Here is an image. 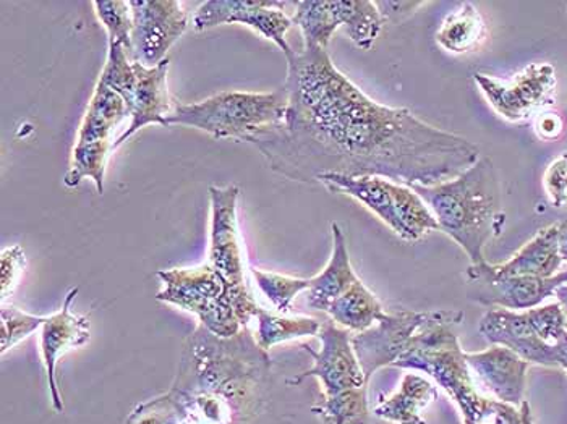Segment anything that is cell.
I'll return each instance as SVG.
<instances>
[{"label": "cell", "mask_w": 567, "mask_h": 424, "mask_svg": "<svg viewBox=\"0 0 567 424\" xmlns=\"http://www.w3.org/2000/svg\"><path fill=\"white\" fill-rule=\"evenodd\" d=\"M286 117L248 136L269 169L302 184L324 174L384 177L408 187L451 180L481 159L471 139L367 96L328 49L286 55Z\"/></svg>", "instance_id": "cell-1"}, {"label": "cell", "mask_w": 567, "mask_h": 424, "mask_svg": "<svg viewBox=\"0 0 567 424\" xmlns=\"http://www.w3.org/2000/svg\"><path fill=\"white\" fill-rule=\"evenodd\" d=\"M269 370L271 359L248 328L224 339L198 325L185 342L173 392L190 422L241 424L255 412Z\"/></svg>", "instance_id": "cell-2"}, {"label": "cell", "mask_w": 567, "mask_h": 424, "mask_svg": "<svg viewBox=\"0 0 567 424\" xmlns=\"http://www.w3.org/2000/svg\"><path fill=\"white\" fill-rule=\"evenodd\" d=\"M432 209L437 229L456 241L471 265L485 262V248L503 232L502 184L489 157H481L474 166L451 180L432 187H412Z\"/></svg>", "instance_id": "cell-3"}, {"label": "cell", "mask_w": 567, "mask_h": 424, "mask_svg": "<svg viewBox=\"0 0 567 424\" xmlns=\"http://www.w3.org/2000/svg\"><path fill=\"white\" fill-rule=\"evenodd\" d=\"M464 321L458 310H435L433 317L412 339L394 368L422 371L443 389L461 412L464 424L488 422L495 401L481 395L468 370L456 329Z\"/></svg>", "instance_id": "cell-4"}, {"label": "cell", "mask_w": 567, "mask_h": 424, "mask_svg": "<svg viewBox=\"0 0 567 424\" xmlns=\"http://www.w3.org/2000/svg\"><path fill=\"white\" fill-rule=\"evenodd\" d=\"M157 277L164 289L157 293L156 300L195 314L203 328L218 338H236L260 310L258 304L240 300L209 262L195 268L157 271Z\"/></svg>", "instance_id": "cell-5"}, {"label": "cell", "mask_w": 567, "mask_h": 424, "mask_svg": "<svg viewBox=\"0 0 567 424\" xmlns=\"http://www.w3.org/2000/svg\"><path fill=\"white\" fill-rule=\"evenodd\" d=\"M286 111L284 87L272 93L226 91L198 103L175 104L167 127L184 125L202 130L216 139L247 142L258 130L281 124Z\"/></svg>", "instance_id": "cell-6"}, {"label": "cell", "mask_w": 567, "mask_h": 424, "mask_svg": "<svg viewBox=\"0 0 567 424\" xmlns=\"http://www.w3.org/2000/svg\"><path fill=\"white\" fill-rule=\"evenodd\" d=\"M481 332L492 345L507 347L530 364L567 373V318L559 303L527 311L493 308L483 314Z\"/></svg>", "instance_id": "cell-7"}, {"label": "cell", "mask_w": 567, "mask_h": 424, "mask_svg": "<svg viewBox=\"0 0 567 424\" xmlns=\"http://www.w3.org/2000/svg\"><path fill=\"white\" fill-rule=\"evenodd\" d=\"M293 7L292 22L302 31L303 48L328 49L336 30L344 28L357 48L370 51L386 23L370 0H302Z\"/></svg>", "instance_id": "cell-8"}, {"label": "cell", "mask_w": 567, "mask_h": 424, "mask_svg": "<svg viewBox=\"0 0 567 424\" xmlns=\"http://www.w3.org/2000/svg\"><path fill=\"white\" fill-rule=\"evenodd\" d=\"M474 82L489 107L513 124L528 121L551 107L558 86L555 66L546 62L525 66L523 72L506 82L477 72L474 73Z\"/></svg>", "instance_id": "cell-9"}, {"label": "cell", "mask_w": 567, "mask_h": 424, "mask_svg": "<svg viewBox=\"0 0 567 424\" xmlns=\"http://www.w3.org/2000/svg\"><path fill=\"white\" fill-rule=\"evenodd\" d=\"M240 188L237 185L209 187V251L208 262L233 287L234 292L248 304H257L245 279L244 245L237 220Z\"/></svg>", "instance_id": "cell-10"}, {"label": "cell", "mask_w": 567, "mask_h": 424, "mask_svg": "<svg viewBox=\"0 0 567 424\" xmlns=\"http://www.w3.org/2000/svg\"><path fill=\"white\" fill-rule=\"evenodd\" d=\"M131 9L133 62L153 69L187 30V13L178 0H131Z\"/></svg>", "instance_id": "cell-11"}, {"label": "cell", "mask_w": 567, "mask_h": 424, "mask_svg": "<svg viewBox=\"0 0 567 424\" xmlns=\"http://www.w3.org/2000/svg\"><path fill=\"white\" fill-rule=\"evenodd\" d=\"M317 338L321 343L320 352H315L310 345H302L313 359V366L297 374L287 381V384L299 385L308 378H317L323 385L324 397L369 385L353 350L352 335L349 331L339 328L329 319L321 324Z\"/></svg>", "instance_id": "cell-12"}, {"label": "cell", "mask_w": 567, "mask_h": 424, "mask_svg": "<svg viewBox=\"0 0 567 424\" xmlns=\"http://www.w3.org/2000/svg\"><path fill=\"white\" fill-rule=\"evenodd\" d=\"M287 6L290 3L278 0H208L195 13L194 28L206 31L219 24H245L272 41L287 55L293 51L286 40L293 27L292 19L284 12Z\"/></svg>", "instance_id": "cell-13"}, {"label": "cell", "mask_w": 567, "mask_h": 424, "mask_svg": "<svg viewBox=\"0 0 567 424\" xmlns=\"http://www.w3.org/2000/svg\"><path fill=\"white\" fill-rule=\"evenodd\" d=\"M433 317V311L395 310L367 331L352 335V345L363 374L370 382L377 371L394 366L412 339Z\"/></svg>", "instance_id": "cell-14"}, {"label": "cell", "mask_w": 567, "mask_h": 424, "mask_svg": "<svg viewBox=\"0 0 567 424\" xmlns=\"http://www.w3.org/2000/svg\"><path fill=\"white\" fill-rule=\"evenodd\" d=\"M465 277L475 301L485 307L511 311H527L542 307L546 298L555 296L556 290L567 283V271L549 279L496 276L489 271L488 261L468 266Z\"/></svg>", "instance_id": "cell-15"}, {"label": "cell", "mask_w": 567, "mask_h": 424, "mask_svg": "<svg viewBox=\"0 0 567 424\" xmlns=\"http://www.w3.org/2000/svg\"><path fill=\"white\" fill-rule=\"evenodd\" d=\"M79 289H72L66 293L64 304L58 313L45 318L43 328L40 329V352L43 359L45 376H48L49 394L55 412H64V401L58 384V363L70 350L86 345L91 339L90 319L82 314L73 313L72 304Z\"/></svg>", "instance_id": "cell-16"}, {"label": "cell", "mask_w": 567, "mask_h": 424, "mask_svg": "<svg viewBox=\"0 0 567 424\" xmlns=\"http://www.w3.org/2000/svg\"><path fill=\"white\" fill-rule=\"evenodd\" d=\"M465 360L474 381L482 384L495 401L523 405L530 368L528 361L503 345H489L483 352L465 353Z\"/></svg>", "instance_id": "cell-17"}, {"label": "cell", "mask_w": 567, "mask_h": 424, "mask_svg": "<svg viewBox=\"0 0 567 424\" xmlns=\"http://www.w3.org/2000/svg\"><path fill=\"white\" fill-rule=\"evenodd\" d=\"M135 65L138 80H136L135 91H133L132 101L128 104L131 125L115 139L114 149L124 145L146 125L157 124L167 127V117L174 108L171 103L169 90H167L169 59L153 69L140 64V62H135Z\"/></svg>", "instance_id": "cell-18"}, {"label": "cell", "mask_w": 567, "mask_h": 424, "mask_svg": "<svg viewBox=\"0 0 567 424\" xmlns=\"http://www.w3.org/2000/svg\"><path fill=\"white\" fill-rule=\"evenodd\" d=\"M332 254L327 268L320 275L311 277V287L307 292V304L313 310L324 311L348 292L350 286L359 280L353 271L348 248V238L338 223L331 224Z\"/></svg>", "instance_id": "cell-19"}, {"label": "cell", "mask_w": 567, "mask_h": 424, "mask_svg": "<svg viewBox=\"0 0 567 424\" xmlns=\"http://www.w3.org/2000/svg\"><path fill=\"white\" fill-rule=\"evenodd\" d=\"M563 258L559 255L558 224L545 227L524 245L513 258L499 265H489L493 275L502 277H549L559 275Z\"/></svg>", "instance_id": "cell-20"}, {"label": "cell", "mask_w": 567, "mask_h": 424, "mask_svg": "<svg viewBox=\"0 0 567 424\" xmlns=\"http://www.w3.org/2000/svg\"><path fill=\"white\" fill-rule=\"evenodd\" d=\"M437 399V387L420 374H405L391 397L381 399L373 413L393 424H429L422 412Z\"/></svg>", "instance_id": "cell-21"}, {"label": "cell", "mask_w": 567, "mask_h": 424, "mask_svg": "<svg viewBox=\"0 0 567 424\" xmlns=\"http://www.w3.org/2000/svg\"><path fill=\"white\" fill-rule=\"evenodd\" d=\"M488 37L485 19L472 2L461 3L441 23L436 43L450 54H471L478 51Z\"/></svg>", "instance_id": "cell-22"}, {"label": "cell", "mask_w": 567, "mask_h": 424, "mask_svg": "<svg viewBox=\"0 0 567 424\" xmlns=\"http://www.w3.org/2000/svg\"><path fill=\"white\" fill-rule=\"evenodd\" d=\"M127 115L131 114L125 101L111 87L97 82L76 133V143L112 142V132Z\"/></svg>", "instance_id": "cell-23"}, {"label": "cell", "mask_w": 567, "mask_h": 424, "mask_svg": "<svg viewBox=\"0 0 567 424\" xmlns=\"http://www.w3.org/2000/svg\"><path fill=\"white\" fill-rule=\"evenodd\" d=\"M384 313L386 311H384L381 301L360 279L353 286H350L348 292L332 301L327 311L328 317L339 328L355 332V334L377 324L384 317Z\"/></svg>", "instance_id": "cell-24"}, {"label": "cell", "mask_w": 567, "mask_h": 424, "mask_svg": "<svg viewBox=\"0 0 567 424\" xmlns=\"http://www.w3.org/2000/svg\"><path fill=\"white\" fill-rule=\"evenodd\" d=\"M257 332L255 340L258 347L269 352L279 343L290 342V340L303 338H317L323 322L310 317H286V314L271 313L268 310H258Z\"/></svg>", "instance_id": "cell-25"}, {"label": "cell", "mask_w": 567, "mask_h": 424, "mask_svg": "<svg viewBox=\"0 0 567 424\" xmlns=\"http://www.w3.org/2000/svg\"><path fill=\"white\" fill-rule=\"evenodd\" d=\"M395 216H398V237L408 244H415L422 240L425 235L435 232L437 223L422 196L408 187L398 184L395 187Z\"/></svg>", "instance_id": "cell-26"}, {"label": "cell", "mask_w": 567, "mask_h": 424, "mask_svg": "<svg viewBox=\"0 0 567 424\" xmlns=\"http://www.w3.org/2000/svg\"><path fill=\"white\" fill-rule=\"evenodd\" d=\"M111 151H114V142L75 143L72 166L64 178L66 187L76 188L85 178H91L97 193L103 195Z\"/></svg>", "instance_id": "cell-27"}, {"label": "cell", "mask_w": 567, "mask_h": 424, "mask_svg": "<svg viewBox=\"0 0 567 424\" xmlns=\"http://www.w3.org/2000/svg\"><path fill=\"white\" fill-rule=\"evenodd\" d=\"M367 387L349 389L339 394L328 395L323 402L311 409L323 424H369L370 409Z\"/></svg>", "instance_id": "cell-28"}, {"label": "cell", "mask_w": 567, "mask_h": 424, "mask_svg": "<svg viewBox=\"0 0 567 424\" xmlns=\"http://www.w3.org/2000/svg\"><path fill=\"white\" fill-rule=\"evenodd\" d=\"M251 275L262 296L268 298L269 303L282 314L289 313L292 310L293 300L300 293L308 292L311 287V279L276 275L261 269H251Z\"/></svg>", "instance_id": "cell-29"}, {"label": "cell", "mask_w": 567, "mask_h": 424, "mask_svg": "<svg viewBox=\"0 0 567 424\" xmlns=\"http://www.w3.org/2000/svg\"><path fill=\"white\" fill-rule=\"evenodd\" d=\"M97 19L110 34V44L124 45L133 62V15L131 2L125 0H96L93 2Z\"/></svg>", "instance_id": "cell-30"}, {"label": "cell", "mask_w": 567, "mask_h": 424, "mask_svg": "<svg viewBox=\"0 0 567 424\" xmlns=\"http://www.w3.org/2000/svg\"><path fill=\"white\" fill-rule=\"evenodd\" d=\"M136 80H138V75H136L135 62L131 61L124 45L111 43L100 82L115 91L128 107L133 91H135Z\"/></svg>", "instance_id": "cell-31"}, {"label": "cell", "mask_w": 567, "mask_h": 424, "mask_svg": "<svg viewBox=\"0 0 567 424\" xmlns=\"http://www.w3.org/2000/svg\"><path fill=\"white\" fill-rule=\"evenodd\" d=\"M44 322V317H33V314L19 310L16 304L2 303V310H0V353L6 355L17 343L40 331Z\"/></svg>", "instance_id": "cell-32"}, {"label": "cell", "mask_w": 567, "mask_h": 424, "mask_svg": "<svg viewBox=\"0 0 567 424\" xmlns=\"http://www.w3.org/2000/svg\"><path fill=\"white\" fill-rule=\"evenodd\" d=\"M184 405L173 391L152 401L140 403L125 424H184Z\"/></svg>", "instance_id": "cell-33"}, {"label": "cell", "mask_w": 567, "mask_h": 424, "mask_svg": "<svg viewBox=\"0 0 567 424\" xmlns=\"http://www.w3.org/2000/svg\"><path fill=\"white\" fill-rule=\"evenodd\" d=\"M24 268H27V258H24V251L20 245L3 248L2 255H0V269H2L0 297H2V303H7V300L16 292Z\"/></svg>", "instance_id": "cell-34"}, {"label": "cell", "mask_w": 567, "mask_h": 424, "mask_svg": "<svg viewBox=\"0 0 567 424\" xmlns=\"http://www.w3.org/2000/svg\"><path fill=\"white\" fill-rule=\"evenodd\" d=\"M544 187L549 203L555 208L567 206V153L556 157L544 175Z\"/></svg>", "instance_id": "cell-35"}, {"label": "cell", "mask_w": 567, "mask_h": 424, "mask_svg": "<svg viewBox=\"0 0 567 424\" xmlns=\"http://www.w3.org/2000/svg\"><path fill=\"white\" fill-rule=\"evenodd\" d=\"M565 132V122L555 112H542L535 121V133L544 142H555Z\"/></svg>", "instance_id": "cell-36"}, {"label": "cell", "mask_w": 567, "mask_h": 424, "mask_svg": "<svg viewBox=\"0 0 567 424\" xmlns=\"http://www.w3.org/2000/svg\"><path fill=\"white\" fill-rule=\"evenodd\" d=\"M426 2H377L384 22L401 23Z\"/></svg>", "instance_id": "cell-37"}, {"label": "cell", "mask_w": 567, "mask_h": 424, "mask_svg": "<svg viewBox=\"0 0 567 424\" xmlns=\"http://www.w3.org/2000/svg\"><path fill=\"white\" fill-rule=\"evenodd\" d=\"M488 422L489 424H524L523 412H520V406L517 409L511 403L495 401V412Z\"/></svg>", "instance_id": "cell-38"}, {"label": "cell", "mask_w": 567, "mask_h": 424, "mask_svg": "<svg viewBox=\"0 0 567 424\" xmlns=\"http://www.w3.org/2000/svg\"><path fill=\"white\" fill-rule=\"evenodd\" d=\"M556 224H558L559 255H561L563 262H567V217Z\"/></svg>", "instance_id": "cell-39"}, {"label": "cell", "mask_w": 567, "mask_h": 424, "mask_svg": "<svg viewBox=\"0 0 567 424\" xmlns=\"http://www.w3.org/2000/svg\"><path fill=\"white\" fill-rule=\"evenodd\" d=\"M555 297L558 298V303L561 304L563 311H565L567 318V283L556 290Z\"/></svg>", "instance_id": "cell-40"}, {"label": "cell", "mask_w": 567, "mask_h": 424, "mask_svg": "<svg viewBox=\"0 0 567 424\" xmlns=\"http://www.w3.org/2000/svg\"><path fill=\"white\" fill-rule=\"evenodd\" d=\"M520 412H523L524 424H534V418H532V409L527 401H524L523 405H520Z\"/></svg>", "instance_id": "cell-41"}, {"label": "cell", "mask_w": 567, "mask_h": 424, "mask_svg": "<svg viewBox=\"0 0 567 424\" xmlns=\"http://www.w3.org/2000/svg\"><path fill=\"white\" fill-rule=\"evenodd\" d=\"M478 424H489V422H485V423H478Z\"/></svg>", "instance_id": "cell-42"}]
</instances>
